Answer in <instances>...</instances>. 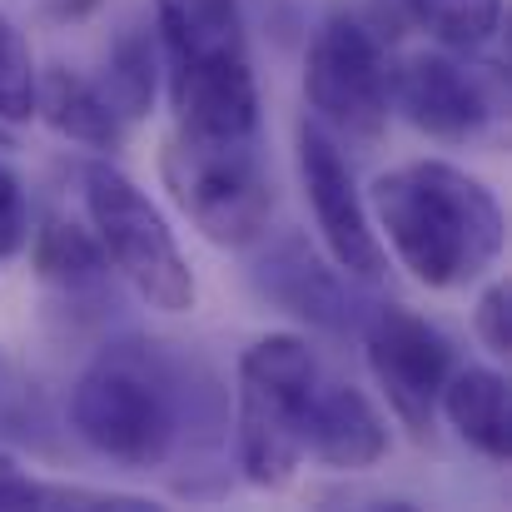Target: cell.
<instances>
[{
    "label": "cell",
    "instance_id": "obj_1",
    "mask_svg": "<svg viewBox=\"0 0 512 512\" xmlns=\"http://www.w3.org/2000/svg\"><path fill=\"white\" fill-rule=\"evenodd\" d=\"M378 224L403 269L428 289H458L503 254V209L488 184L443 160H418L373 184Z\"/></svg>",
    "mask_w": 512,
    "mask_h": 512
},
{
    "label": "cell",
    "instance_id": "obj_2",
    "mask_svg": "<svg viewBox=\"0 0 512 512\" xmlns=\"http://www.w3.org/2000/svg\"><path fill=\"white\" fill-rule=\"evenodd\" d=\"M155 25L170 65L174 135L254 140L259 85L239 0H155Z\"/></svg>",
    "mask_w": 512,
    "mask_h": 512
},
{
    "label": "cell",
    "instance_id": "obj_3",
    "mask_svg": "<svg viewBox=\"0 0 512 512\" xmlns=\"http://www.w3.org/2000/svg\"><path fill=\"white\" fill-rule=\"evenodd\" d=\"M75 433L120 468H160L179 433L165 358L150 343H110L70 393Z\"/></svg>",
    "mask_w": 512,
    "mask_h": 512
},
{
    "label": "cell",
    "instance_id": "obj_4",
    "mask_svg": "<svg viewBox=\"0 0 512 512\" xmlns=\"http://www.w3.org/2000/svg\"><path fill=\"white\" fill-rule=\"evenodd\" d=\"M319 378V353L294 334H269L239 358V468L254 488H289L309 458L304 438Z\"/></svg>",
    "mask_w": 512,
    "mask_h": 512
},
{
    "label": "cell",
    "instance_id": "obj_5",
    "mask_svg": "<svg viewBox=\"0 0 512 512\" xmlns=\"http://www.w3.org/2000/svg\"><path fill=\"white\" fill-rule=\"evenodd\" d=\"M165 184L179 209L199 224L204 239L224 249H244L264 234L274 209V184L254 140H189L174 135L165 145Z\"/></svg>",
    "mask_w": 512,
    "mask_h": 512
},
{
    "label": "cell",
    "instance_id": "obj_6",
    "mask_svg": "<svg viewBox=\"0 0 512 512\" xmlns=\"http://www.w3.org/2000/svg\"><path fill=\"white\" fill-rule=\"evenodd\" d=\"M85 209L105 259L135 284V294L150 309L160 314L194 309V274L174 244V229L135 189V179H125L115 165H85Z\"/></svg>",
    "mask_w": 512,
    "mask_h": 512
},
{
    "label": "cell",
    "instance_id": "obj_7",
    "mask_svg": "<svg viewBox=\"0 0 512 512\" xmlns=\"http://www.w3.org/2000/svg\"><path fill=\"white\" fill-rule=\"evenodd\" d=\"M388 55L368 25L353 15L324 20L304 60L309 110L348 140H378L388 125Z\"/></svg>",
    "mask_w": 512,
    "mask_h": 512
},
{
    "label": "cell",
    "instance_id": "obj_8",
    "mask_svg": "<svg viewBox=\"0 0 512 512\" xmlns=\"http://www.w3.org/2000/svg\"><path fill=\"white\" fill-rule=\"evenodd\" d=\"M363 343H368V363L388 393L393 418L423 443L433 433L438 393L453 373V343L403 304H378L363 324Z\"/></svg>",
    "mask_w": 512,
    "mask_h": 512
},
{
    "label": "cell",
    "instance_id": "obj_9",
    "mask_svg": "<svg viewBox=\"0 0 512 512\" xmlns=\"http://www.w3.org/2000/svg\"><path fill=\"white\" fill-rule=\"evenodd\" d=\"M299 174H304V194H309V209L319 219V234H324L334 264L348 279L373 284L383 274V244L368 224V209L353 189V174L343 165L339 145L309 120L299 130Z\"/></svg>",
    "mask_w": 512,
    "mask_h": 512
},
{
    "label": "cell",
    "instance_id": "obj_10",
    "mask_svg": "<svg viewBox=\"0 0 512 512\" xmlns=\"http://www.w3.org/2000/svg\"><path fill=\"white\" fill-rule=\"evenodd\" d=\"M388 100L433 140H473L493 120V95L488 85L463 70L448 55H408L398 70H388Z\"/></svg>",
    "mask_w": 512,
    "mask_h": 512
},
{
    "label": "cell",
    "instance_id": "obj_11",
    "mask_svg": "<svg viewBox=\"0 0 512 512\" xmlns=\"http://www.w3.org/2000/svg\"><path fill=\"white\" fill-rule=\"evenodd\" d=\"M304 448H309V458H319L329 468H373L388 453V428H383L378 408L363 398V388L324 373L314 388Z\"/></svg>",
    "mask_w": 512,
    "mask_h": 512
},
{
    "label": "cell",
    "instance_id": "obj_12",
    "mask_svg": "<svg viewBox=\"0 0 512 512\" xmlns=\"http://www.w3.org/2000/svg\"><path fill=\"white\" fill-rule=\"evenodd\" d=\"M35 115H45V125L60 130L65 140L95 145V150H120L130 135V120L105 100V90L60 65L35 75Z\"/></svg>",
    "mask_w": 512,
    "mask_h": 512
},
{
    "label": "cell",
    "instance_id": "obj_13",
    "mask_svg": "<svg viewBox=\"0 0 512 512\" xmlns=\"http://www.w3.org/2000/svg\"><path fill=\"white\" fill-rule=\"evenodd\" d=\"M443 413L473 443L483 458L508 463L512 453V423H508V378L493 368H453L443 383Z\"/></svg>",
    "mask_w": 512,
    "mask_h": 512
},
{
    "label": "cell",
    "instance_id": "obj_14",
    "mask_svg": "<svg viewBox=\"0 0 512 512\" xmlns=\"http://www.w3.org/2000/svg\"><path fill=\"white\" fill-rule=\"evenodd\" d=\"M259 284L274 304H284L289 314L319 324V329H343L348 324V304H343V289L339 279L299 244L289 239L279 254H269L259 264Z\"/></svg>",
    "mask_w": 512,
    "mask_h": 512
},
{
    "label": "cell",
    "instance_id": "obj_15",
    "mask_svg": "<svg viewBox=\"0 0 512 512\" xmlns=\"http://www.w3.org/2000/svg\"><path fill=\"white\" fill-rule=\"evenodd\" d=\"M35 269H40V279H50L65 294H90L105 284L110 259H105L100 239H90L85 229H75L65 219H50L35 239Z\"/></svg>",
    "mask_w": 512,
    "mask_h": 512
},
{
    "label": "cell",
    "instance_id": "obj_16",
    "mask_svg": "<svg viewBox=\"0 0 512 512\" xmlns=\"http://www.w3.org/2000/svg\"><path fill=\"white\" fill-rule=\"evenodd\" d=\"M433 40L453 50H483L503 30V0H398Z\"/></svg>",
    "mask_w": 512,
    "mask_h": 512
},
{
    "label": "cell",
    "instance_id": "obj_17",
    "mask_svg": "<svg viewBox=\"0 0 512 512\" xmlns=\"http://www.w3.org/2000/svg\"><path fill=\"white\" fill-rule=\"evenodd\" d=\"M100 90H105V100L125 120H145L150 115V100H155V45L140 30H130V35L115 40Z\"/></svg>",
    "mask_w": 512,
    "mask_h": 512
},
{
    "label": "cell",
    "instance_id": "obj_18",
    "mask_svg": "<svg viewBox=\"0 0 512 512\" xmlns=\"http://www.w3.org/2000/svg\"><path fill=\"white\" fill-rule=\"evenodd\" d=\"M35 115V60L10 15H0V120Z\"/></svg>",
    "mask_w": 512,
    "mask_h": 512
},
{
    "label": "cell",
    "instance_id": "obj_19",
    "mask_svg": "<svg viewBox=\"0 0 512 512\" xmlns=\"http://www.w3.org/2000/svg\"><path fill=\"white\" fill-rule=\"evenodd\" d=\"M30 239V209H25V189L20 179L0 165V259L20 254Z\"/></svg>",
    "mask_w": 512,
    "mask_h": 512
},
{
    "label": "cell",
    "instance_id": "obj_20",
    "mask_svg": "<svg viewBox=\"0 0 512 512\" xmlns=\"http://www.w3.org/2000/svg\"><path fill=\"white\" fill-rule=\"evenodd\" d=\"M478 334L488 343V353L508 358L512 353V299L508 284H493L483 299H478Z\"/></svg>",
    "mask_w": 512,
    "mask_h": 512
},
{
    "label": "cell",
    "instance_id": "obj_21",
    "mask_svg": "<svg viewBox=\"0 0 512 512\" xmlns=\"http://www.w3.org/2000/svg\"><path fill=\"white\" fill-rule=\"evenodd\" d=\"M25 508H45V483H35L15 458L0 453V512H25Z\"/></svg>",
    "mask_w": 512,
    "mask_h": 512
}]
</instances>
